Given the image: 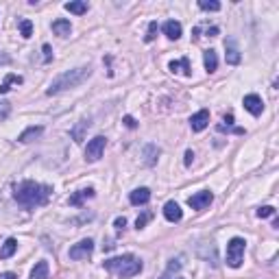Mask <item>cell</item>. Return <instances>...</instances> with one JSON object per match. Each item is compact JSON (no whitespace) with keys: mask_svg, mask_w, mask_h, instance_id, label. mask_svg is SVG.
I'll return each mask as SVG.
<instances>
[{"mask_svg":"<svg viewBox=\"0 0 279 279\" xmlns=\"http://www.w3.org/2000/svg\"><path fill=\"white\" fill-rule=\"evenodd\" d=\"M50 186H44L38 181H22L20 186H16V201L24 207H40V205H46V201L50 199Z\"/></svg>","mask_w":279,"mask_h":279,"instance_id":"6da1fadb","label":"cell"},{"mask_svg":"<svg viewBox=\"0 0 279 279\" xmlns=\"http://www.w3.org/2000/svg\"><path fill=\"white\" fill-rule=\"evenodd\" d=\"M92 75V68L90 65H79V68L75 70H68L63 72V75L57 77L53 83H50V87L46 90L48 96H57V94H61L65 90H72V87H79L81 83H85L87 79H90Z\"/></svg>","mask_w":279,"mask_h":279,"instance_id":"7a4b0ae2","label":"cell"},{"mask_svg":"<svg viewBox=\"0 0 279 279\" xmlns=\"http://www.w3.org/2000/svg\"><path fill=\"white\" fill-rule=\"evenodd\" d=\"M102 266H105L107 270H114L120 279H131V277L142 273L144 264H142V260H137L135 255L127 253V255H120V258L105 260V262H102Z\"/></svg>","mask_w":279,"mask_h":279,"instance_id":"3957f363","label":"cell"},{"mask_svg":"<svg viewBox=\"0 0 279 279\" xmlns=\"http://www.w3.org/2000/svg\"><path fill=\"white\" fill-rule=\"evenodd\" d=\"M245 249L247 242L242 238H231L229 245H227V264L231 268H240L242 262H245Z\"/></svg>","mask_w":279,"mask_h":279,"instance_id":"277c9868","label":"cell"},{"mask_svg":"<svg viewBox=\"0 0 279 279\" xmlns=\"http://www.w3.org/2000/svg\"><path fill=\"white\" fill-rule=\"evenodd\" d=\"M105 144H107V137H102V135L92 137L85 146V159L87 161H98L102 157V153H105Z\"/></svg>","mask_w":279,"mask_h":279,"instance_id":"5b68a950","label":"cell"},{"mask_svg":"<svg viewBox=\"0 0 279 279\" xmlns=\"http://www.w3.org/2000/svg\"><path fill=\"white\" fill-rule=\"evenodd\" d=\"M92 251H94V242L87 238V240H81V242H77L75 247L70 249V260H87L92 255Z\"/></svg>","mask_w":279,"mask_h":279,"instance_id":"8992f818","label":"cell"},{"mask_svg":"<svg viewBox=\"0 0 279 279\" xmlns=\"http://www.w3.org/2000/svg\"><path fill=\"white\" fill-rule=\"evenodd\" d=\"M214 201V194L210 192V190H203V192H196L192 194L188 199V205L192 210H205V207H210V203Z\"/></svg>","mask_w":279,"mask_h":279,"instance_id":"52a82bcc","label":"cell"},{"mask_svg":"<svg viewBox=\"0 0 279 279\" xmlns=\"http://www.w3.org/2000/svg\"><path fill=\"white\" fill-rule=\"evenodd\" d=\"M245 109L249 114H253V116H260L264 112V100L258 96V94H247L245 96Z\"/></svg>","mask_w":279,"mask_h":279,"instance_id":"ba28073f","label":"cell"},{"mask_svg":"<svg viewBox=\"0 0 279 279\" xmlns=\"http://www.w3.org/2000/svg\"><path fill=\"white\" fill-rule=\"evenodd\" d=\"M207 124H210V112L207 109H201V112H196L192 118H190V127H192V131H203V129H207Z\"/></svg>","mask_w":279,"mask_h":279,"instance_id":"9c48e42d","label":"cell"},{"mask_svg":"<svg viewBox=\"0 0 279 279\" xmlns=\"http://www.w3.org/2000/svg\"><path fill=\"white\" fill-rule=\"evenodd\" d=\"M225 50H227V63H231V65H238L240 63V50H238V44L233 38H229L225 42Z\"/></svg>","mask_w":279,"mask_h":279,"instance_id":"30bf717a","label":"cell"},{"mask_svg":"<svg viewBox=\"0 0 279 279\" xmlns=\"http://www.w3.org/2000/svg\"><path fill=\"white\" fill-rule=\"evenodd\" d=\"M164 216L166 220H170V223H179V220L183 218V212L179 207V203H175V201H168L164 205Z\"/></svg>","mask_w":279,"mask_h":279,"instance_id":"8fae6325","label":"cell"},{"mask_svg":"<svg viewBox=\"0 0 279 279\" xmlns=\"http://www.w3.org/2000/svg\"><path fill=\"white\" fill-rule=\"evenodd\" d=\"M181 33H183V28H181V24L177 20H168V22H164V35L168 40H172V42H177L179 38H181Z\"/></svg>","mask_w":279,"mask_h":279,"instance_id":"7c38bea8","label":"cell"},{"mask_svg":"<svg viewBox=\"0 0 279 279\" xmlns=\"http://www.w3.org/2000/svg\"><path fill=\"white\" fill-rule=\"evenodd\" d=\"M129 201L131 205H146L151 201V190L149 188H137L133 192L129 194Z\"/></svg>","mask_w":279,"mask_h":279,"instance_id":"4fadbf2b","label":"cell"},{"mask_svg":"<svg viewBox=\"0 0 279 279\" xmlns=\"http://www.w3.org/2000/svg\"><path fill=\"white\" fill-rule=\"evenodd\" d=\"M94 196V190L92 188H83V190H79V192H75L70 196V205H75V207H81V205H83V201L85 199H92Z\"/></svg>","mask_w":279,"mask_h":279,"instance_id":"5bb4252c","label":"cell"},{"mask_svg":"<svg viewBox=\"0 0 279 279\" xmlns=\"http://www.w3.org/2000/svg\"><path fill=\"white\" fill-rule=\"evenodd\" d=\"M16 249H18V240H16V238H7L5 245L0 247V258H3V260H9L11 255L16 253Z\"/></svg>","mask_w":279,"mask_h":279,"instance_id":"9a60e30c","label":"cell"},{"mask_svg":"<svg viewBox=\"0 0 279 279\" xmlns=\"http://www.w3.org/2000/svg\"><path fill=\"white\" fill-rule=\"evenodd\" d=\"M53 31L55 35H59V38H68L72 26H70V20H55L53 22Z\"/></svg>","mask_w":279,"mask_h":279,"instance_id":"2e32d148","label":"cell"},{"mask_svg":"<svg viewBox=\"0 0 279 279\" xmlns=\"http://www.w3.org/2000/svg\"><path fill=\"white\" fill-rule=\"evenodd\" d=\"M87 129H90V120H79V124H77V127L75 129H72V140H75V142H83V137H85V131Z\"/></svg>","mask_w":279,"mask_h":279,"instance_id":"e0dca14e","label":"cell"},{"mask_svg":"<svg viewBox=\"0 0 279 279\" xmlns=\"http://www.w3.org/2000/svg\"><path fill=\"white\" fill-rule=\"evenodd\" d=\"M42 127H28L26 131H22L20 133V137H18V142H22V144H26V142H33L35 137H40L42 135Z\"/></svg>","mask_w":279,"mask_h":279,"instance_id":"ac0fdd59","label":"cell"},{"mask_svg":"<svg viewBox=\"0 0 279 279\" xmlns=\"http://www.w3.org/2000/svg\"><path fill=\"white\" fill-rule=\"evenodd\" d=\"M203 63H205V70L207 72H214L218 68V57H216V50H205L203 55Z\"/></svg>","mask_w":279,"mask_h":279,"instance_id":"d6986e66","label":"cell"},{"mask_svg":"<svg viewBox=\"0 0 279 279\" xmlns=\"http://www.w3.org/2000/svg\"><path fill=\"white\" fill-rule=\"evenodd\" d=\"M170 70L172 72H181V75H186V77L192 75V68H190L188 57H183V59H179V61H170Z\"/></svg>","mask_w":279,"mask_h":279,"instance_id":"ffe728a7","label":"cell"},{"mask_svg":"<svg viewBox=\"0 0 279 279\" xmlns=\"http://www.w3.org/2000/svg\"><path fill=\"white\" fill-rule=\"evenodd\" d=\"M65 11L70 13H77V16H83V13L87 11V3L85 0H72V3H65Z\"/></svg>","mask_w":279,"mask_h":279,"instance_id":"44dd1931","label":"cell"},{"mask_svg":"<svg viewBox=\"0 0 279 279\" xmlns=\"http://www.w3.org/2000/svg\"><path fill=\"white\" fill-rule=\"evenodd\" d=\"M31 279H48V262H38L31 270Z\"/></svg>","mask_w":279,"mask_h":279,"instance_id":"7402d4cb","label":"cell"},{"mask_svg":"<svg viewBox=\"0 0 279 279\" xmlns=\"http://www.w3.org/2000/svg\"><path fill=\"white\" fill-rule=\"evenodd\" d=\"M11 83H22V77H18V75H7V79H5V83L0 85V94H7L11 90Z\"/></svg>","mask_w":279,"mask_h":279,"instance_id":"603a6c76","label":"cell"},{"mask_svg":"<svg viewBox=\"0 0 279 279\" xmlns=\"http://www.w3.org/2000/svg\"><path fill=\"white\" fill-rule=\"evenodd\" d=\"M20 35L24 40H28L33 35V22L31 20H20Z\"/></svg>","mask_w":279,"mask_h":279,"instance_id":"cb8c5ba5","label":"cell"},{"mask_svg":"<svg viewBox=\"0 0 279 279\" xmlns=\"http://www.w3.org/2000/svg\"><path fill=\"white\" fill-rule=\"evenodd\" d=\"M199 7L203 11H218L220 3H216V0H199Z\"/></svg>","mask_w":279,"mask_h":279,"instance_id":"d4e9b609","label":"cell"},{"mask_svg":"<svg viewBox=\"0 0 279 279\" xmlns=\"http://www.w3.org/2000/svg\"><path fill=\"white\" fill-rule=\"evenodd\" d=\"M9 114H11V102L0 98V120H7L9 118Z\"/></svg>","mask_w":279,"mask_h":279,"instance_id":"484cf974","label":"cell"},{"mask_svg":"<svg viewBox=\"0 0 279 279\" xmlns=\"http://www.w3.org/2000/svg\"><path fill=\"white\" fill-rule=\"evenodd\" d=\"M157 31H159V26H157V22L155 20H153L151 22V24H149V31H146V42H153V40H155L157 38Z\"/></svg>","mask_w":279,"mask_h":279,"instance_id":"4316f807","label":"cell"},{"mask_svg":"<svg viewBox=\"0 0 279 279\" xmlns=\"http://www.w3.org/2000/svg\"><path fill=\"white\" fill-rule=\"evenodd\" d=\"M151 218H153V214H151V212H144L142 216H137V220H135V227H137V229H144V227H146V223H149Z\"/></svg>","mask_w":279,"mask_h":279,"instance_id":"83f0119b","label":"cell"},{"mask_svg":"<svg viewBox=\"0 0 279 279\" xmlns=\"http://www.w3.org/2000/svg\"><path fill=\"white\" fill-rule=\"evenodd\" d=\"M275 214V207H270V205H264V207L258 210V216L260 218H268V216H273Z\"/></svg>","mask_w":279,"mask_h":279,"instance_id":"f1b7e54d","label":"cell"},{"mask_svg":"<svg viewBox=\"0 0 279 279\" xmlns=\"http://www.w3.org/2000/svg\"><path fill=\"white\" fill-rule=\"evenodd\" d=\"M177 270H181V262H179V260H170V264H168V270H166V273H177Z\"/></svg>","mask_w":279,"mask_h":279,"instance_id":"f546056e","label":"cell"},{"mask_svg":"<svg viewBox=\"0 0 279 279\" xmlns=\"http://www.w3.org/2000/svg\"><path fill=\"white\" fill-rule=\"evenodd\" d=\"M50 59H53V48H50L48 44H44V61L48 63Z\"/></svg>","mask_w":279,"mask_h":279,"instance_id":"4dcf8cb0","label":"cell"},{"mask_svg":"<svg viewBox=\"0 0 279 279\" xmlns=\"http://www.w3.org/2000/svg\"><path fill=\"white\" fill-rule=\"evenodd\" d=\"M114 225H116V229H118V231H122V229H124V225H127V218H124V216H118Z\"/></svg>","mask_w":279,"mask_h":279,"instance_id":"1f68e13d","label":"cell"},{"mask_svg":"<svg viewBox=\"0 0 279 279\" xmlns=\"http://www.w3.org/2000/svg\"><path fill=\"white\" fill-rule=\"evenodd\" d=\"M192 161H194V153H192V151H186V159H183V164H186V166H192Z\"/></svg>","mask_w":279,"mask_h":279,"instance_id":"d6a6232c","label":"cell"},{"mask_svg":"<svg viewBox=\"0 0 279 279\" xmlns=\"http://www.w3.org/2000/svg\"><path fill=\"white\" fill-rule=\"evenodd\" d=\"M124 124H127L129 129H133V127H135V120L131 118V116H127V118H124Z\"/></svg>","mask_w":279,"mask_h":279,"instance_id":"836d02e7","label":"cell"},{"mask_svg":"<svg viewBox=\"0 0 279 279\" xmlns=\"http://www.w3.org/2000/svg\"><path fill=\"white\" fill-rule=\"evenodd\" d=\"M0 279H18L16 273H0Z\"/></svg>","mask_w":279,"mask_h":279,"instance_id":"e575fe53","label":"cell"},{"mask_svg":"<svg viewBox=\"0 0 279 279\" xmlns=\"http://www.w3.org/2000/svg\"><path fill=\"white\" fill-rule=\"evenodd\" d=\"M159 279H183V277H179V275H177V277H172V273H164Z\"/></svg>","mask_w":279,"mask_h":279,"instance_id":"d590c367","label":"cell"},{"mask_svg":"<svg viewBox=\"0 0 279 279\" xmlns=\"http://www.w3.org/2000/svg\"><path fill=\"white\" fill-rule=\"evenodd\" d=\"M225 122H227V124H233V116H231V114L225 116Z\"/></svg>","mask_w":279,"mask_h":279,"instance_id":"8d00e7d4","label":"cell"},{"mask_svg":"<svg viewBox=\"0 0 279 279\" xmlns=\"http://www.w3.org/2000/svg\"><path fill=\"white\" fill-rule=\"evenodd\" d=\"M0 61H5V59H3V57H0Z\"/></svg>","mask_w":279,"mask_h":279,"instance_id":"74e56055","label":"cell"}]
</instances>
